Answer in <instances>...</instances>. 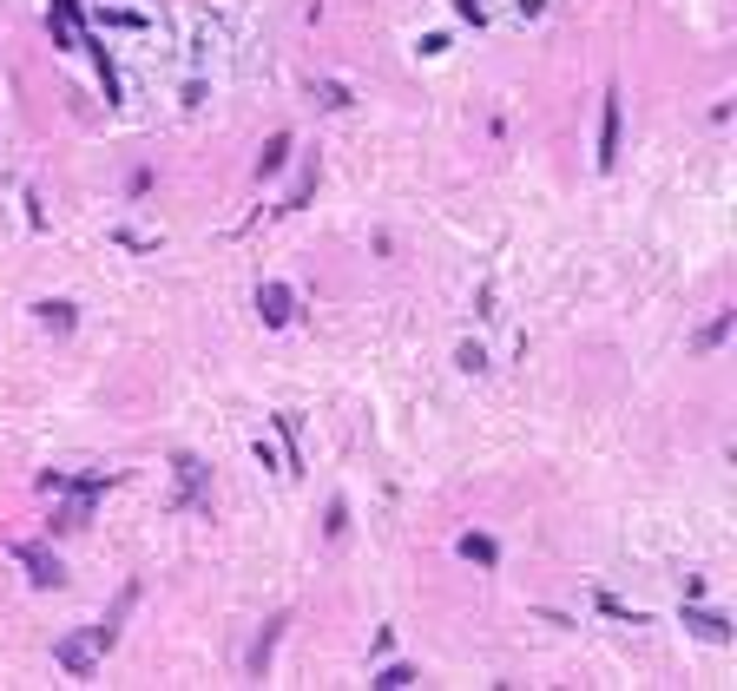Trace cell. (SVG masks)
<instances>
[{
  "label": "cell",
  "mask_w": 737,
  "mask_h": 691,
  "mask_svg": "<svg viewBox=\"0 0 737 691\" xmlns=\"http://www.w3.org/2000/svg\"><path fill=\"white\" fill-rule=\"evenodd\" d=\"M612 158H619V93H606L599 106V172H612Z\"/></svg>",
  "instance_id": "6da1fadb"
},
{
  "label": "cell",
  "mask_w": 737,
  "mask_h": 691,
  "mask_svg": "<svg viewBox=\"0 0 737 691\" xmlns=\"http://www.w3.org/2000/svg\"><path fill=\"white\" fill-rule=\"evenodd\" d=\"M53 659H60L73 678H93V665H99V645H93V639H60V645H53Z\"/></svg>",
  "instance_id": "7a4b0ae2"
},
{
  "label": "cell",
  "mask_w": 737,
  "mask_h": 691,
  "mask_svg": "<svg viewBox=\"0 0 737 691\" xmlns=\"http://www.w3.org/2000/svg\"><path fill=\"white\" fill-rule=\"evenodd\" d=\"M14 560L27 566V580H33V586H60V580H66V573H60V560H53L47 547H14Z\"/></svg>",
  "instance_id": "3957f363"
},
{
  "label": "cell",
  "mask_w": 737,
  "mask_h": 691,
  "mask_svg": "<svg viewBox=\"0 0 737 691\" xmlns=\"http://www.w3.org/2000/svg\"><path fill=\"white\" fill-rule=\"evenodd\" d=\"M257 310H264V323H270V330H283V323L297 316V297H290L283 283H264V290H257Z\"/></svg>",
  "instance_id": "277c9868"
},
{
  "label": "cell",
  "mask_w": 737,
  "mask_h": 691,
  "mask_svg": "<svg viewBox=\"0 0 737 691\" xmlns=\"http://www.w3.org/2000/svg\"><path fill=\"white\" fill-rule=\"evenodd\" d=\"M53 33H60V47H79V40H86V14H79V0H53Z\"/></svg>",
  "instance_id": "5b68a950"
},
{
  "label": "cell",
  "mask_w": 737,
  "mask_h": 691,
  "mask_svg": "<svg viewBox=\"0 0 737 691\" xmlns=\"http://www.w3.org/2000/svg\"><path fill=\"white\" fill-rule=\"evenodd\" d=\"M461 560H474V566H494V560H501V547H494L487 534H461Z\"/></svg>",
  "instance_id": "8992f818"
},
{
  "label": "cell",
  "mask_w": 737,
  "mask_h": 691,
  "mask_svg": "<svg viewBox=\"0 0 737 691\" xmlns=\"http://www.w3.org/2000/svg\"><path fill=\"white\" fill-rule=\"evenodd\" d=\"M685 626L698 632V639H711V645H724V639H731V626H724L718 613H685Z\"/></svg>",
  "instance_id": "52a82bcc"
},
{
  "label": "cell",
  "mask_w": 737,
  "mask_h": 691,
  "mask_svg": "<svg viewBox=\"0 0 737 691\" xmlns=\"http://www.w3.org/2000/svg\"><path fill=\"white\" fill-rule=\"evenodd\" d=\"M283 158H290V132H277V139L264 145V158H257V172H277Z\"/></svg>",
  "instance_id": "ba28073f"
},
{
  "label": "cell",
  "mask_w": 737,
  "mask_h": 691,
  "mask_svg": "<svg viewBox=\"0 0 737 691\" xmlns=\"http://www.w3.org/2000/svg\"><path fill=\"white\" fill-rule=\"evenodd\" d=\"M731 323H737V316H731V310H724V316H718V323H711V330H705V336H698V349H718V343H724V336H731Z\"/></svg>",
  "instance_id": "9c48e42d"
},
{
  "label": "cell",
  "mask_w": 737,
  "mask_h": 691,
  "mask_svg": "<svg viewBox=\"0 0 737 691\" xmlns=\"http://www.w3.org/2000/svg\"><path fill=\"white\" fill-rule=\"evenodd\" d=\"M270 645H277V626H264V639H257V652H251V672L264 678V665H270Z\"/></svg>",
  "instance_id": "30bf717a"
},
{
  "label": "cell",
  "mask_w": 737,
  "mask_h": 691,
  "mask_svg": "<svg viewBox=\"0 0 737 691\" xmlns=\"http://www.w3.org/2000/svg\"><path fill=\"white\" fill-rule=\"evenodd\" d=\"M376 685H382V691H402V685H415V672H408V665H389Z\"/></svg>",
  "instance_id": "8fae6325"
}]
</instances>
